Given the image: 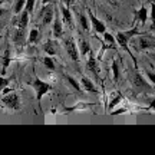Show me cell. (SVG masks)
Instances as JSON below:
<instances>
[{
  "instance_id": "cell-34",
  "label": "cell",
  "mask_w": 155,
  "mask_h": 155,
  "mask_svg": "<svg viewBox=\"0 0 155 155\" xmlns=\"http://www.w3.org/2000/svg\"><path fill=\"white\" fill-rule=\"evenodd\" d=\"M147 2H148V3H154V0H147Z\"/></svg>"
},
{
  "instance_id": "cell-22",
  "label": "cell",
  "mask_w": 155,
  "mask_h": 155,
  "mask_svg": "<svg viewBox=\"0 0 155 155\" xmlns=\"http://www.w3.org/2000/svg\"><path fill=\"white\" fill-rule=\"evenodd\" d=\"M9 63H10V50L6 49L5 50V56H3V71H2L3 73H5V71L7 69Z\"/></svg>"
},
{
  "instance_id": "cell-19",
  "label": "cell",
  "mask_w": 155,
  "mask_h": 155,
  "mask_svg": "<svg viewBox=\"0 0 155 155\" xmlns=\"http://www.w3.org/2000/svg\"><path fill=\"white\" fill-rule=\"evenodd\" d=\"M39 39H40V32H39L38 29H32V30H30V33H29L28 42L33 45V43H38Z\"/></svg>"
},
{
  "instance_id": "cell-2",
  "label": "cell",
  "mask_w": 155,
  "mask_h": 155,
  "mask_svg": "<svg viewBox=\"0 0 155 155\" xmlns=\"http://www.w3.org/2000/svg\"><path fill=\"white\" fill-rule=\"evenodd\" d=\"M3 104H5L9 109H20V98H19V95L16 92H10V94H7L3 96Z\"/></svg>"
},
{
  "instance_id": "cell-31",
  "label": "cell",
  "mask_w": 155,
  "mask_h": 155,
  "mask_svg": "<svg viewBox=\"0 0 155 155\" xmlns=\"http://www.w3.org/2000/svg\"><path fill=\"white\" fill-rule=\"evenodd\" d=\"M39 2H40V5H48V3H50V0H39Z\"/></svg>"
},
{
  "instance_id": "cell-23",
  "label": "cell",
  "mask_w": 155,
  "mask_h": 155,
  "mask_svg": "<svg viewBox=\"0 0 155 155\" xmlns=\"http://www.w3.org/2000/svg\"><path fill=\"white\" fill-rule=\"evenodd\" d=\"M112 73H114V81H118L119 76H121V73H119V66H118V62L114 61L112 62Z\"/></svg>"
},
{
  "instance_id": "cell-26",
  "label": "cell",
  "mask_w": 155,
  "mask_h": 155,
  "mask_svg": "<svg viewBox=\"0 0 155 155\" xmlns=\"http://www.w3.org/2000/svg\"><path fill=\"white\" fill-rule=\"evenodd\" d=\"M66 79H68V82H69V85H71V86H73V88L76 89V91H81V85H79V83L76 82V79H75V78H72V76H66Z\"/></svg>"
},
{
  "instance_id": "cell-11",
  "label": "cell",
  "mask_w": 155,
  "mask_h": 155,
  "mask_svg": "<svg viewBox=\"0 0 155 155\" xmlns=\"http://www.w3.org/2000/svg\"><path fill=\"white\" fill-rule=\"evenodd\" d=\"M115 42H118V45L121 46L124 50H127L129 52V55H131V50H129V46H128V42H129V39L125 36V35L122 33V32H118L115 36Z\"/></svg>"
},
{
  "instance_id": "cell-7",
  "label": "cell",
  "mask_w": 155,
  "mask_h": 155,
  "mask_svg": "<svg viewBox=\"0 0 155 155\" xmlns=\"http://www.w3.org/2000/svg\"><path fill=\"white\" fill-rule=\"evenodd\" d=\"M20 13H22L20 16H15L13 25H16L19 29H26V26H28V23H29V12H26L23 9Z\"/></svg>"
},
{
  "instance_id": "cell-33",
  "label": "cell",
  "mask_w": 155,
  "mask_h": 155,
  "mask_svg": "<svg viewBox=\"0 0 155 155\" xmlns=\"http://www.w3.org/2000/svg\"><path fill=\"white\" fill-rule=\"evenodd\" d=\"M3 13H5V10H3V9H0V16H2Z\"/></svg>"
},
{
  "instance_id": "cell-25",
  "label": "cell",
  "mask_w": 155,
  "mask_h": 155,
  "mask_svg": "<svg viewBox=\"0 0 155 155\" xmlns=\"http://www.w3.org/2000/svg\"><path fill=\"white\" fill-rule=\"evenodd\" d=\"M35 5H36V0H26V3H25V10L29 12V13H32L35 9Z\"/></svg>"
},
{
  "instance_id": "cell-9",
  "label": "cell",
  "mask_w": 155,
  "mask_h": 155,
  "mask_svg": "<svg viewBox=\"0 0 155 155\" xmlns=\"http://www.w3.org/2000/svg\"><path fill=\"white\" fill-rule=\"evenodd\" d=\"M86 69H88L91 73H94L96 79H99V65H98V61L95 59L94 55L89 56L88 62H86Z\"/></svg>"
},
{
  "instance_id": "cell-13",
  "label": "cell",
  "mask_w": 155,
  "mask_h": 155,
  "mask_svg": "<svg viewBox=\"0 0 155 155\" xmlns=\"http://www.w3.org/2000/svg\"><path fill=\"white\" fill-rule=\"evenodd\" d=\"M109 98H111V101H109V104H108V111H111V109H114L119 102L122 101V95L121 92H112L111 95H109Z\"/></svg>"
},
{
  "instance_id": "cell-16",
  "label": "cell",
  "mask_w": 155,
  "mask_h": 155,
  "mask_svg": "<svg viewBox=\"0 0 155 155\" xmlns=\"http://www.w3.org/2000/svg\"><path fill=\"white\" fill-rule=\"evenodd\" d=\"M79 55L82 56H86L91 52V46H89V43H88V40H85V39H82L81 42H79Z\"/></svg>"
},
{
  "instance_id": "cell-5",
  "label": "cell",
  "mask_w": 155,
  "mask_h": 155,
  "mask_svg": "<svg viewBox=\"0 0 155 155\" xmlns=\"http://www.w3.org/2000/svg\"><path fill=\"white\" fill-rule=\"evenodd\" d=\"M132 83H134V86L137 89H139V91H150L151 89V85L141 76V73L138 71H135L132 73Z\"/></svg>"
},
{
  "instance_id": "cell-6",
  "label": "cell",
  "mask_w": 155,
  "mask_h": 155,
  "mask_svg": "<svg viewBox=\"0 0 155 155\" xmlns=\"http://www.w3.org/2000/svg\"><path fill=\"white\" fill-rule=\"evenodd\" d=\"M88 15H89V19H91V23H92V28L96 33H105L106 32V26L104 22H101L98 17L95 16L94 13L91 10H88Z\"/></svg>"
},
{
  "instance_id": "cell-4",
  "label": "cell",
  "mask_w": 155,
  "mask_h": 155,
  "mask_svg": "<svg viewBox=\"0 0 155 155\" xmlns=\"http://www.w3.org/2000/svg\"><path fill=\"white\" fill-rule=\"evenodd\" d=\"M46 7L45 9H42L40 10V15H39V17H40V23L42 25H49L50 22H52V19H53V15H55V7L52 5H45Z\"/></svg>"
},
{
  "instance_id": "cell-12",
  "label": "cell",
  "mask_w": 155,
  "mask_h": 155,
  "mask_svg": "<svg viewBox=\"0 0 155 155\" xmlns=\"http://www.w3.org/2000/svg\"><path fill=\"white\" fill-rule=\"evenodd\" d=\"M150 48H154V38L151 39L150 36L139 38V49L138 50H145V49H150Z\"/></svg>"
},
{
  "instance_id": "cell-18",
  "label": "cell",
  "mask_w": 155,
  "mask_h": 155,
  "mask_svg": "<svg viewBox=\"0 0 155 155\" xmlns=\"http://www.w3.org/2000/svg\"><path fill=\"white\" fill-rule=\"evenodd\" d=\"M43 50L49 56L56 55V43L53 42V40H48V42L43 45Z\"/></svg>"
},
{
  "instance_id": "cell-17",
  "label": "cell",
  "mask_w": 155,
  "mask_h": 155,
  "mask_svg": "<svg viewBox=\"0 0 155 155\" xmlns=\"http://www.w3.org/2000/svg\"><path fill=\"white\" fill-rule=\"evenodd\" d=\"M137 19L141 22L142 26L147 23V19H148V10H147V7H145V6H142V7L137 12Z\"/></svg>"
},
{
  "instance_id": "cell-27",
  "label": "cell",
  "mask_w": 155,
  "mask_h": 155,
  "mask_svg": "<svg viewBox=\"0 0 155 155\" xmlns=\"http://www.w3.org/2000/svg\"><path fill=\"white\" fill-rule=\"evenodd\" d=\"M104 35V39H105V42L106 43H109L112 46V45L115 43V38H114V36H112L111 33H108V32H105V33H102Z\"/></svg>"
},
{
  "instance_id": "cell-32",
  "label": "cell",
  "mask_w": 155,
  "mask_h": 155,
  "mask_svg": "<svg viewBox=\"0 0 155 155\" xmlns=\"http://www.w3.org/2000/svg\"><path fill=\"white\" fill-rule=\"evenodd\" d=\"M108 2H111V5H112V6H115V5H116V0H108Z\"/></svg>"
},
{
  "instance_id": "cell-15",
  "label": "cell",
  "mask_w": 155,
  "mask_h": 155,
  "mask_svg": "<svg viewBox=\"0 0 155 155\" xmlns=\"http://www.w3.org/2000/svg\"><path fill=\"white\" fill-rule=\"evenodd\" d=\"M25 29H19L17 28L16 29V32H15V35H13V42L16 45H22V43H25Z\"/></svg>"
},
{
  "instance_id": "cell-3",
  "label": "cell",
  "mask_w": 155,
  "mask_h": 155,
  "mask_svg": "<svg viewBox=\"0 0 155 155\" xmlns=\"http://www.w3.org/2000/svg\"><path fill=\"white\" fill-rule=\"evenodd\" d=\"M63 45H65V49H66L69 58H71L72 61L78 62V59H79V50H78L76 42L73 40V38H66L65 42H63Z\"/></svg>"
},
{
  "instance_id": "cell-29",
  "label": "cell",
  "mask_w": 155,
  "mask_h": 155,
  "mask_svg": "<svg viewBox=\"0 0 155 155\" xmlns=\"http://www.w3.org/2000/svg\"><path fill=\"white\" fill-rule=\"evenodd\" d=\"M7 83H9V79H6V78L0 76V92L3 91V89L7 86Z\"/></svg>"
},
{
  "instance_id": "cell-20",
  "label": "cell",
  "mask_w": 155,
  "mask_h": 155,
  "mask_svg": "<svg viewBox=\"0 0 155 155\" xmlns=\"http://www.w3.org/2000/svg\"><path fill=\"white\" fill-rule=\"evenodd\" d=\"M122 33L125 35L128 39H131V38H134V36H141V30H139L137 26H132L131 30H128V32H122Z\"/></svg>"
},
{
  "instance_id": "cell-14",
  "label": "cell",
  "mask_w": 155,
  "mask_h": 155,
  "mask_svg": "<svg viewBox=\"0 0 155 155\" xmlns=\"http://www.w3.org/2000/svg\"><path fill=\"white\" fill-rule=\"evenodd\" d=\"M61 10H62V17H63V22L66 23L68 26H72L73 20H72V13H71V10L68 9L66 6H61Z\"/></svg>"
},
{
  "instance_id": "cell-28",
  "label": "cell",
  "mask_w": 155,
  "mask_h": 155,
  "mask_svg": "<svg viewBox=\"0 0 155 155\" xmlns=\"http://www.w3.org/2000/svg\"><path fill=\"white\" fill-rule=\"evenodd\" d=\"M78 16H79V20H81V25H82L83 30H88V29H89V23H88V20H86V17L83 16V15H78Z\"/></svg>"
},
{
  "instance_id": "cell-10",
  "label": "cell",
  "mask_w": 155,
  "mask_h": 155,
  "mask_svg": "<svg viewBox=\"0 0 155 155\" xmlns=\"http://www.w3.org/2000/svg\"><path fill=\"white\" fill-rule=\"evenodd\" d=\"M81 88L85 89V91H88V92H92V94H96V92H98L95 83L86 76H82V79H81Z\"/></svg>"
},
{
  "instance_id": "cell-30",
  "label": "cell",
  "mask_w": 155,
  "mask_h": 155,
  "mask_svg": "<svg viewBox=\"0 0 155 155\" xmlns=\"http://www.w3.org/2000/svg\"><path fill=\"white\" fill-rule=\"evenodd\" d=\"M147 76L150 78V81L152 82V85H154V82H155V78H154V73H151V72H147Z\"/></svg>"
},
{
  "instance_id": "cell-8",
  "label": "cell",
  "mask_w": 155,
  "mask_h": 155,
  "mask_svg": "<svg viewBox=\"0 0 155 155\" xmlns=\"http://www.w3.org/2000/svg\"><path fill=\"white\" fill-rule=\"evenodd\" d=\"M53 19H55V22H53V36H55V38H61L62 33H63V25H62V22H61V15L58 13L56 9H55Z\"/></svg>"
},
{
  "instance_id": "cell-1",
  "label": "cell",
  "mask_w": 155,
  "mask_h": 155,
  "mask_svg": "<svg viewBox=\"0 0 155 155\" xmlns=\"http://www.w3.org/2000/svg\"><path fill=\"white\" fill-rule=\"evenodd\" d=\"M32 86L35 88V92H36V99H38L39 105H40V102H42V98H43L45 95L49 92L50 89H52V85L48 82H43L42 79H35L33 82H32Z\"/></svg>"
},
{
  "instance_id": "cell-21",
  "label": "cell",
  "mask_w": 155,
  "mask_h": 155,
  "mask_svg": "<svg viewBox=\"0 0 155 155\" xmlns=\"http://www.w3.org/2000/svg\"><path fill=\"white\" fill-rule=\"evenodd\" d=\"M42 61H43V65L48 68V69H50V71H55V68H56L55 66V62H53V59H52L50 56H46V58H43Z\"/></svg>"
},
{
  "instance_id": "cell-24",
  "label": "cell",
  "mask_w": 155,
  "mask_h": 155,
  "mask_svg": "<svg viewBox=\"0 0 155 155\" xmlns=\"http://www.w3.org/2000/svg\"><path fill=\"white\" fill-rule=\"evenodd\" d=\"M25 3H26V0H17L16 6H15V15H20V12L25 9Z\"/></svg>"
}]
</instances>
